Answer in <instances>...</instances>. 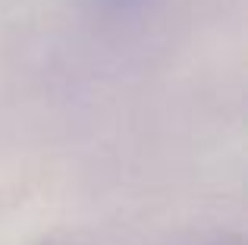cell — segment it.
<instances>
[{
    "label": "cell",
    "mask_w": 248,
    "mask_h": 245,
    "mask_svg": "<svg viewBox=\"0 0 248 245\" xmlns=\"http://www.w3.org/2000/svg\"><path fill=\"white\" fill-rule=\"evenodd\" d=\"M217 245H239V242H236V239H230V242H217Z\"/></svg>",
    "instance_id": "obj_1"
}]
</instances>
